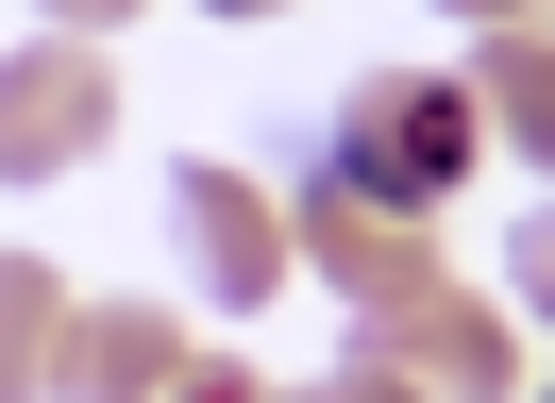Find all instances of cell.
Returning a JSON list of instances; mask_svg holds the SVG:
<instances>
[{"mask_svg": "<svg viewBox=\"0 0 555 403\" xmlns=\"http://www.w3.org/2000/svg\"><path fill=\"white\" fill-rule=\"evenodd\" d=\"M472 168H488V134H472V101H454V67H371V84L320 101L304 185L371 202V219H438V202H472Z\"/></svg>", "mask_w": 555, "mask_h": 403, "instance_id": "1", "label": "cell"}, {"mask_svg": "<svg viewBox=\"0 0 555 403\" xmlns=\"http://www.w3.org/2000/svg\"><path fill=\"white\" fill-rule=\"evenodd\" d=\"M102 134H118V67L85 51V34H35V51H0V185H68Z\"/></svg>", "mask_w": 555, "mask_h": 403, "instance_id": "2", "label": "cell"}, {"mask_svg": "<svg viewBox=\"0 0 555 403\" xmlns=\"http://www.w3.org/2000/svg\"><path fill=\"white\" fill-rule=\"evenodd\" d=\"M169 235H185V286H203L219 320H270V286H286V202L253 185V168H169Z\"/></svg>", "mask_w": 555, "mask_h": 403, "instance_id": "3", "label": "cell"}, {"mask_svg": "<svg viewBox=\"0 0 555 403\" xmlns=\"http://www.w3.org/2000/svg\"><path fill=\"white\" fill-rule=\"evenodd\" d=\"M353 353H371L387 387H421V403H505L521 387V336L488 320L472 286H421V302H387V320H353Z\"/></svg>", "mask_w": 555, "mask_h": 403, "instance_id": "4", "label": "cell"}, {"mask_svg": "<svg viewBox=\"0 0 555 403\" xmlns=\"http://www.w3.org/2000/svg\"><path fill=\"white\" fill-rule=\"evenodd\" d=\"M286 269H320V286H337L353 302V320H387V302H421V286H438V235H421V219H371V202H286Z\"/></svg>", "mask_w": 555, "mask_h": 403, "instance_id": "5", "label": "cell"}, {"mask_svg": "<svg viewBox=\"0 0 555 403\" xmlns=\"http://www.w3.org/2000/svg\"><path fill=\"white\" fill-rule=\"evenodd\" d=\"M185 353H203V336H185L169 302H68V336H51V403H169Z\"/></svg>", "mask_w": 555, "mask_h": 403, "instance_id": "6", "label": "cell"}, {"mask_svg": "<svg viewBox=\"0 0 555 403\" xmlns=\"http://www.w3.org/2000/svg\"><path fill=\"white\" fill-rule=\"evenodd\" d=\"M454 101H472V134H488V152H521V185H539V152H555V51H539V17H488Z\"/></svg>", "mask_w": 555, "mask_h": 403, "instance_id": "7", "label": "cell"}, {"mask_svg": "<svg viewBox=\"0 0 555 403\" xmlns=\"http://www.w3.org/2000/svg\"><path fill=\"white\" fill-rule=\"evenodd\" d=\"M51 336H68V286L35 252H0V403H51Z\"/></svg>", "mask_w": 555, "mask_h": 403, "instance_id": "8", "label": "cell"}, {"mask_svg": "<svg viewBox=\"0 0 555 403\" xmlns=\"http://www.w3.org/2000/svg\"><path fill=\"white\" fill-rule=\"evenodd\" d=\"M169 403H270V387H253V369H236V353H219V336H203V353H185V387H169Z\"/></svg>", "mask_w": 555, "mask_h": 403, "instance_id": "9", "label": "cell"}, {"mask_svg": "<svg viewBox=\"0 0 555 403\" xmlns=\"http://www.w3.org/2000/svg\"><path fill=\"white\" fill-rule=\"evenodd\" d=\"M286 403H421V387H387L371 353H337V369H320V387H286Z\"/></svg>", "mask_w": 555, "mask_h": 403, "instance_id": "10", "label": "cell"}, {"mask_svg": "<svg viewBox=\"0 0 555 403\" xmlns=\"http://www.w3.org/2000/svg\"><path fill=\"white\" fill-rule=\"evenodd\" d=\"M35 17H51V34H85V51H102V34L135 17V0H35Z\"/></svg>", "mask_w": 555, "mask_h": 403, "instance_id": "11", "label": "cell"}, {"mask_svg": "<svg viewBox=\"0 0 555 403\" xmlns=\"http://www.w3.org/2000/svg\"><path fill=\"white\" fill-rule=\"evenodd\" d=\"M454 17H472V34H488V17H539V0H454Z\"/></svg>", "mask_w": 555, "mask_h": 403, "instance_id": "12", "label": "cell"}, {"mask_svg": "<svg viewBox=\"0 0 555 403\" xmlns=\"http://www.w3.org/2000/svg\"><path fill=\"white\" fill-rule=\"evenodd\" d=\"M203 17H270V0H203Z\"/></svg>", "mask_w": 555, "mask_h": 403, "instance_id": "13", "label": "cell"}]
</instances>
